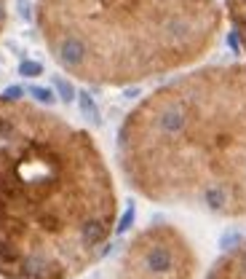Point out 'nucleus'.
<instances>
[{
    "instance_id": "1",
    "label": "nucleus",
    "mask_w": 246,
    "mask_h": 279,
    "mask_svg": "<svg viewBox=\"0 0 246 279\" xmlns=\"http://www.w3.org/2000/svg\"><path fill=\"white\" fill-rule=\"evenodd\" d=\"M118 223L112 172L86 129L0 94V276L75 279Z\"/></svg>"
},
{
    "instance_id": "2",
    "label": "nucleus",
    "mask_w": 246,
    "mask_h": 279,
    "mask_svg": "<svg viewBox=\"0 0 246 279\" xmlns=\"http://www.w3.org/2000/svg\"><path fill=\"white\" fill-rule=\"evenodd\" d=\"M118 166L155 204L246 220V67L209 64L145 97L120 124Z\"/></svg>"
},
{
    "instance_id": "3",
    "label": "nucleus",
    "mask_w": 246,
    "mask_h": 279,
    "mask_svg": "<svg viewBox=\"0 0 246 279\" xmlns=\"http://www.w3.org/2000/svg\"><path fill=\"white\" fill-rule=\"evenodd\" d=\"M51 59L91 86H131L201 62L222 35L217 0H37Z\"/></svg>"
},
{
    "instance_id": "4",
    "label": "nucleus",
    "mask_w": 246,
    "mask_h": 279,
    "mask_svg": "<svg viewBox=\"0 0 246 279\" xmlns=\"http://www.w3.org/2000/svg\"><path fill=\"white\" fill-rule=\"evenodd\" d=\"M195 250L179 228L155 223L129 241L112 279H195Z\"/></svg>"
},
{
    "instance_id": "5",
    "label": "nucleus",
    "mask_w": 246,
    "mask_h": 279,
    "mask_svg": "<svg viewBox=\"0 0 246 279\" xmlns=\"http://www.w3.org/2000/svg\"><path fill=\"white\" fill-rule=\"evenodd\" d=\"M206 279H246V239L217 260Z\"/></svg>"
},
{
    "instance_id": "6",
    "label": "nucleus",
    "mask_w": 246,
    "mask_h": 279,
    "mask_svg": "<svg viewBox=\"0 0 246 279\" xmlns=\"http://www.w3.org/2000/svg\"><path fill=\"white\" fill-rule=\"evenodd\" d=\"M225 14H228V19L233 24L241 51L246 54V0H225Z\"/></svg>"
},
{
    "instance_id": "7",
    "label": "nucleus",
    "mask_w": 246,
    "mask_h": 279,
    "mask_svg": "<svg viewBox=\"0 0 246 279\" xmlns=\"http://www.w3.org/2000/svg\"><path fill=\"white\" fill-rule=\"evenodd\" d=\"M6 19H8V0H0V35L6 30Z\"/></svg>"
}]
</instances>
